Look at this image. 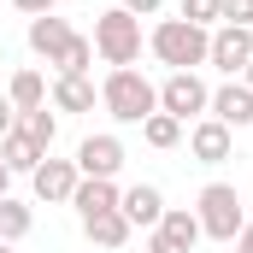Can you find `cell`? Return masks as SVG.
Returning a JSON list of instances; mask_svg holds the SVG:
<instances>
[{"label":"cell","instance_id":"1","mask_svg":"<svg viewBox=\"0 0 253 253\" xmlns=\"http://www.w3.org/2000/svg\"><path fill=\"white\" fill-rule=\"evenodd\" d=\"M147 47H153V59L171 65V71H200L206 47H212V30H200L189 18H159L153 36H147Z\"/></svg>","mask_w":253,"mask_h":253},{"label":"cell","instance_id":"2","mask_svg":"<svg viewBox=\"0 0 253 253\" xmlns=\"http://www.w3.org/2000/svg\"><path fill=\"white\" fill-rule=\"evenodd\" d=\"M100 106H106L118 124H141V118L159 112V88H153L135 65H124V71H106V83H100Z\"/></svg>","mask_w":253,"mask_h":253},{"label":"cell","instance_id":"3","mask_svg":"<svg viewBox=\"0 0 253 253\" xmlns=\"http://www.w3.org/2000/svg\"><path fill=\"white\" fill-rule=\"evenodd\" d=\"M94 53L112 65V71H124V65H135L141 59V18H129L124 6H112V12H100L94 18Z\"/></svg>","mask_w":253,"mask_h":253},{"label":"cell","instance_id":"4","mask_svg":"<svg viewBox=\"0 0 253 253\" xmlns=\"http://www.w3.org/2000/svg\"><path fill=\"white\" fill-rule=\"evenodd\" d=\"M194 218H200V236H212V242H236L242 224H248L242 194L230 189V183H206L200 200H194Z\"/></svg>","mask_w":253,"mask_h":253},{"label":"cell","instance_id":"5","mask_svg":"<svg viewBox=\"0 0 253 253\" xmlns=\"http://www.w3.org/2000/svg\"><path fill=\"white\" fill-rule=\"evenodd\" d=\"M206 106H212V88L200 83V71H171V77L159 83V112H171L177 124L206 118Z\"/></svg>","mask_w":253,"mask_h":253},{"label":"cell","instance_id":"6","mask_svg":"<svg viewBox=\"0 0 253 253\" xmlns=\"http://www.w3.org/2000/svg\"><path fill=\"white\" fill-rule=\"evenodd\" d=\"M77 183H83L77 159H53V153H47V159L30 171V189H36V200H42V206H71Z\"/></svg>","mask_w":253,"mask_h":253},{"label":"cell","instance_id":"7","mask_svg":"<svg viewBox=\"0 0 253 253\" xmlns=\"http://www.w3.org/2000/svg\"><path fill=\"white\" fill-rule=\"evenodd\" d=\"M253 59V30H242V24H218L212 30V47H206V65H218L224 77H242Z\"/></svg>","mask_w":253,"mask_h":253},{"label":"cell","instance_id":"8","mask_svg":"<svg viewBox=\"0 0 253 253\" xmlns=\"http://www.w3.org/2000/svg\"><path fill=\"white\" fill-rule=\"evenodd\" d=\"M77 171H83V177H112V183H118V171H124V141L106 135V129H100V135H83V141H77Z\"/></svg>","mask_w":253,"mask_h":253},{"label":"cell","instance_id":"9","mask_svg":"<svg viewBox=\"0 0 253 253\" xmlns=\"http://www.w3.org/2000/svg\"><path fill=\"white\" fill-rule=\"evenodd\" d=\"M206 118H218L224 129H248L253 124V88L242 77H230L224 88H212V106H206Z\"/></svg>","mask_w":253,"mask_h":253},{"label":"cell","instance_id":"10","mask_svg":"<svg viewBox=\"0 0 253 253\" xmlns=\"http://www.w3.org/2000/svg\"><path fill=\"white\" fill-rule=\"evenodd\" d=\"M189 153L200 165H224V159L236 153V129H224L218 118H194L189 124Z\"/></svg>","mask_w":253,"mask_h":253},{"label":"cell","instance_id":"11","mask_svg":"<svg viewBox=\"0 0 253 253\" xmlns=\"http://www.w3.org/2000/svg\"><path fill=\"white\" fill-rule=\"evenodd\" d=\"M118 212L129 218V230H159V218H165V194L153 189V183H135V189L118 194Z\"/></svg>","mask_w":253,"mask_h":253},{"label":"cell","instance_id":"12","mask_svg":"<svg viewBox=\"0 0 253 253\" xmlns=\"http://www.w3.org/2000/svg\"><path fill=\"white\" fill-rule=\"evenodd\" d=\"M71 24H65L59 12H47V18H30V53L36 59H47V65H59V53L71 47Z\"/></svg>","mask_w":253,"mask_h":253},{"label":"cell","instance_id":"13","mask_svg":"<svg viewBox=\"0 0 253 253\" xmlns=\"http://www.w3.org/2000/svg\"><path fill=\"white\" fill-rule=\"evenodd\" d=\"M118 183L112 177H83L77 183V194H71V206H77V218L88 224V218H100V212H118Z\"/></svg>","mask_w":253,"mask_h":253},{"label":"cell","instance_id":"14","mask_svg":"<svg viewBox=\"0 0 253 253\" xmlns=\"http://www.w3.org/2000/svg\"><path fill=\"white\" fill-rule=\"evenodd\" d=\"M94 100H100L94 77H53V88H47L53 112H94Z\"/></svg>","mask_w":253,"mask_h":253},{"label":"cell","instance_id":"15","mask_svg":"<svg viewBox=\"0 0 253 253\" xmlns=\"http://www.w3.org/2000/svg\"><path fill=\"white\" fill-rule=\"evenodd\" d=\"M42 159H47V147H42V141H30L24 129H12V135H0V165H6L12 177H30V171H36Z\"/></svg>","mask_w":253,"mask_h":253},{"label":"cell","instance_id":"16","mask_svg":"<svg viewBox=\"0 0 253 253\" xmlns=\"http://www.w3.org/2000/svg\"><path fill=\"white\" fill-rule=\"evenodd\" d=\"M6 100H12V112H36V106H47V77H42V71H12Z\"/></svg>","mask_w":253,"mask_h":253},{"label":"cell","instance_id":"17","mask_svg":"<svg viewBox=\"0 0 253 253\" xmlns=\"http://www.w3.org/2000/svg\"><path fill=\"white\" fill-rule=\"evenodd\" d=\"M159 236L194 253V242H200V218H194V206H165V218H159Z\"/></svg>","mask_w":253,"mask_h":253},{"label":"cell","instance_id":"18","mask_svg":"<svg viewBox=\"0 0 253 253\" xmlns=\"http://www.w3.org/2000/svg\"><path fill=\"white\" fill-rule=\"evenodd\" d=\"M83 236H88L94 248H124L135 230H129V218H124V212H100V218H88V224H83Z\"/></svg>","mask_w":253,"mask_h":253},{"label":"cell","instance_id":"19","mask_svg":"<svg viewBox=\"0 0 253 253\" xmlns=\"http://www.w3.org/2000/svg\"><path fill=\"white\" fill-rule=\"evenodd\" d=\"M30 224H36V212H30L24 200L0 194V242H24V236H30Z\"/></svg>","mask_w":253,"mask_h":253},{"label":"cell","instance_id":"20","mask_svg":"<svg viewBox=\"0 0 253 253\" xmlns=\"http://www.w3.org/2000/svg\"><path fill=\"white\" fill-rule=\"evenodd\" d=\"M141 141L159 147V153H171V147L183 141V124H177L171 112H153V118H141Z\"/></svg>","mask_w":253,"mask_h":253},{"label":"cell","instance_id":"21","mask_svg":"<svg viewBox=\"0 0 253 253\" xmlns=\"http://www.w3.org/2000/svg\"><path fill=\"white\" fill-rule=\"evenodd\" d=\"M18 129H24L30 141H42V147L53 153V135H59V118H53L47 106H36V112H18Z\"/></svg>","mask_w":253,"mask_h":253},{"label":"cell","instance_id":"22","mask_svg":"<svg viewBox=\"0 0 253 253\" xmlns=\"http://www.w3.org/2000/svg\"><path fill=\"white\" fill-rule=\"evenodd\" d=\"M88 65H94V42H88V36H71V47L59 53L53 71H59V77H88Z\"/></svg>","mask_w":253,"mask_h":253},{"label":"cell","instance_id":"23","mask_svg":"<svg viewBox=\"0 0 253 253\" xmlns=\"http://www.w3.org/2000/svg\"><path fill=\"white\" fill-rule=\"evenodd\" d=\"M177 18H189V24H200V30H218V24H224V18H218V0H183Z\"/></svg>","mask_w":253,"mask_h":253},{"label":"cell","instance_id":"24","mask_svg":"<svg viewBox=\"0 0 253 253\" xmlns=\"http://www.w3.org/2000/svg\"><path fill=\"white\" fill-rule=\"evenodd\" d=\"M218 18H224V24H242V30H253V0H218Z\"/></svg>","mask_w":253,"mask_h":253},{"label":"cell","instance_id":"25","mask_svg":"<svg viewBox=\"0 0 253 253\" xmlns=\"http://www.w3.org/2000/svg\"><path fill=\"white\" fill-rule=\"evenodd\" d=\"M12 6H18V12H24V18H47V12H53V6H59V0H12Z\"/></svg>","mask_w":253,"mask_h":253},{"label":"cell","instance_id":"26","mask_svg":"<svg viewBox=\"0 0 253 253\" xmlns=\"http://www.w3.org/2000/svg\"><path fill=\"white\" fill-rule=\"evenodd\" d=\"M118 6H124L129 18H153V12H159V6H165V0H118Z\"/></svg>","mask_w":253,"mask_h":253},{"label":"cell","instance_id":"27","mask_svg":"<svg viewBox=\"0 0 253 253\" xmlns=\"http://www.w3.org/2000/svg\"><path fill=\"white\" fill-rule=\"evenodd\" d=\"M147 253H189V248H177V242H165L159 230H147Z\"/></svg>","mask_w":253,"mask_h":253},{"label":"cell","instance_id":"28","mask_svg":"<svg viewBox=\"0 0 253 253\" xmlns=\"http://www.w3.org/2000/svg\"><path fill=\"white\" fill-rule=\"evenodd\" d=\"M12 129H18V112H12V100L0 94V135H12Z\"/></svg>","mask_w":253,"mask_h":253},{"label":"cell","instance_id":"29","mask_svg":"<svg viewBox=\"0 0 253 253\" xmlns=\"http://www.w3.org/2000/svg\"><path fill=\"white\" fill-rule=\"evenodd\" d=\"M236 253H253V218L242 224V236H236Z\"/></svg>","mask_w":253,"mask_h":253},{"label":"cell","instance_id":"30","mask_svg":"<svg viewBox=\"0 0 253 253\" xmlns=\"http://www.w3.org/2000/svg\"><path fill=\"white\" fill-rule=\"evenodd\" d=\"M6 189H12V171H6V165H0V194H6Z\"/></svg>","mask_w":253,"mask_h":253},{"label":"cell","instance_id":"31","mask_svg":"<svg viewBox=\"0 0 253 253\" xmlns=\"http://www.w3.org/2000/svg\"><path fill=\"white\" fill-rule=\"evenodd\" d=\"M242 83H248V88H253V59H248V71H242Z\"/></svg>","mask_w":253,"mask_h":253},{"label":"cell","instance_id":"32","mask_svg":"<svg viewBox=\"0 0 253 253\" xmlns=\"http://www.w3.org/2000/svg\"><path fill=\"white\" fill-rule=\"evenodd\" d=\"M0 253H18V248H12V242H0Z\"/></svg>","mask_w":253,"mask_h":253},{"label":"cell","instance_id":"33","mask_svg":"<svg viewBox=\"0 0 253 253\" xmlns=\"http://www.w3.org/2000/svg\"><path fill=\"white\" fill-rule=\"evenodd\" d=\"M0 65H6V42H0Z\"/></svg>","mask_w":253,"mask_h":253}]
</instances>
